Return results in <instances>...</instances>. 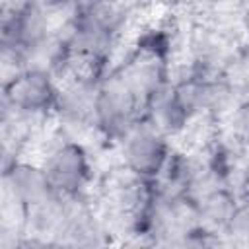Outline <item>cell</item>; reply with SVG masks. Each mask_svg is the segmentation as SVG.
Returning a JSON list of instances; mask_svg holds the SVG:
<instances>
[{
	"label": "cell",
	"mask_w": 249,
	"mask_h": 249,
	"mask_svg": "<svg viewBox=\"0 0 249 249\" xmlns=\"http://www.w3.org/2000/svg\"><path fill=\"white\" fill-rule=\"evenodd\" d=\"M144 117V97L115 66L99 82L93 107V132L103 140L119 142L123 134Z\"/></svg>",
	"instance_id": "cell-1"
},
{
	"label": "cell",
	"mask_w": 249,
	"mask_h": 249,
	"mask_svg": "<svg viewBox=\"0 0 249 249\" xmlns=\"http://www.w3.org/2000/svg\"><path fill=\"white\" fill-rule=\"evenodd\" d=\"M169 140V136H165L156 124L142 117L117 142L121 163L134 175L154 181L161 173L173 150Z\"/></svg>",
	"instance_id": "cell-2"
},
{
	"label": "cell",
	"mask_w": 249,
	"mask_h": 249,
	"mask_svg": "<svg viewBox=\"0 0 249 249\" xmlns=\"http://www.w3.org/2000/svg\"><path fill=\"white\" fill-rule=\"evenodd\" d=\"M58 89L60 82L51 72L27 66L2 82V103L29 119L43 121L53 115Z\"/></svg>",
	"instance_id": "cell-3"
},
{
	"label": "cell",
	"mask_w": 249,
	"mask_h": 249,
	"mask_svg": "<svg viewBox=\"0 0 249 249\" xmlns=\"http://www.w3.org/2000/svg\"><path fill=\"white\" fill-rule=\"evenodd\" d=\"M54 193L62 196H86L93 179V167L86 146L68 136H60L41 161Z\"/></svg>",
	"instance_id": "cell-4"
},
{
	"label": "cell",
	"mask_w": 249,
	"mask_h": 249,
	"mask_svg": "<svg viewBox=\"0 0 249 249\" xmlns=\"http://www.w3.org/2000/svg\"><path fill=\"white\" fill-rule=\"evenodd\" d=\"M101 80L88 76H70L60 82L58 97L53 109V119L58 124L60 136L80 140V134L93 130L95 91Z\"/></svg>",
	"instance_id": "cell-5"
},
{
	"label": "cell",
	"mask_w": 249,
	"mask_h": 249,
	"mask_svg": "<svg viewBox=\"0 0 249 249\" xmlns=\"http://www.w3.org/2000/svg\"><path fill=\"white\" fill-rule=\"evenodd\" d=\"M54 193L43 163H33L16 158L4 163L2 171V196L4 208H12L23 220L25 212Z\"/></svg>",
	"instance_id": "cell-6"
},
{
	"label": "cell",
	"mask_w": 249,
	"mask_h": 249,
	"mask_svg": "<svg viewBox=\"0 0 249 249\" xmlns=\"http://www.w3.org/2000/svg\"><path fill=\"white\" fill-rule=\"evenodd\" d=\"M144 117L169 138L185 134L187 128L195 123L173 89V78L148 97L144 105Z\"/></svg>",
	"instance_id": "cell-7"
},
{
	"label": "cell",
	"mask_w": 249,
	"mask_h": 249,
	"mask_svg": "<svg viewBox=\"0 0 249 249\" xmlns=\"http://www.w3.org/2000/svg\"><path fill=\"white\" fill-rule=\"evenodd\" d=\"M193 202L196 210V224L208 231L224 235L230 218L239 202V196L228 187H218L200 195Z\"/></svg>",
	"instance_id": "cell-8"
},
{
	"label": "cell",
	"mask_w": 249,
	"mask_h": 249,
	"mask_svg": "<svg viewBox=\"0 0 249 249\" xmlns=\"http://www.w3.org/2000/svg\"><path fill=\"white\" fill-rule=\"evenodd\" d=\"M224 76L241 95V99H249V45L245 41L235 49L224 70Z\"/></svg>",
	"instance_id": "cell-9"
},
{
	"label": "cell",
	"mask_w": 249,
	"mask_h": 249,
	"mask_svg": "<svg viewBox=\"0 0 249 249\" xmlns=\"http://www.w3.org/2000/svg\"><path fill=\"white\" fill-rule=\"evenodd\" d=\"M224 237L228 245H249V198H239Z\"/></svg>",
	"instance_id": "cell-10"
},
{
	"label": "cell",
	"mask_w": 249,
	"mask_h": 249,
	"mask_svg": "<svg viewBox=\"0 0 249 249\" xmlns=\"http://www.w3.org/2000/svg\"><path fill=\"white\" fill-rule=\"evenodd\" d=\"M226 132L245 150H249V99L239 101L226 117Z\"/></svg>",
	"instance_id": "cell-11"
},
{
	"label": "cell",
	"mask_w": 249,
	"mask_h": 249,
	"mask_svg": "<svg viewBox=\"0 0 249 249\" xmlns=\"http://www.w3.org/2000/svg\"><path fill=\"white\" fill-rule=\"evenodd\" d=\"M185 2V6H189L193 12H196V14H206L208 10H212L214 6H218L222 0H183Z\"/></svg>",
	"instance_id": "cell-12"
},
{
	"label": "cell",
	"mask_w": 249,
	"mask_h": 249,
	"mask_svg": "<svg viewBox=\"0 0 249 249\" xmlns=\"http://www.w3.org/2000/svg\"><path fill=\"white\" fill-rule=\"evenodd\" d=\"M241 29H243V39H245V43L249 45V0L245 2V8H243V16H241Z\"/></svg>",
	"instance_id": "cell-13"
},
{
	"label": "cell",
	"mask_w": 249,
	"mask_h": 249,
	"mask_svg": "<svg viewBox=\"0 0 249 249\" xmlns=\"http://www.w3.org/2000/svg\"><path fill=\"white\" fill-rule=\"evenodd\" d=\"M103 0H74V12H84V10H89L97 4H101Z\"/></svg>",
	"instance_id": "cell-14"
}]
</instances>
